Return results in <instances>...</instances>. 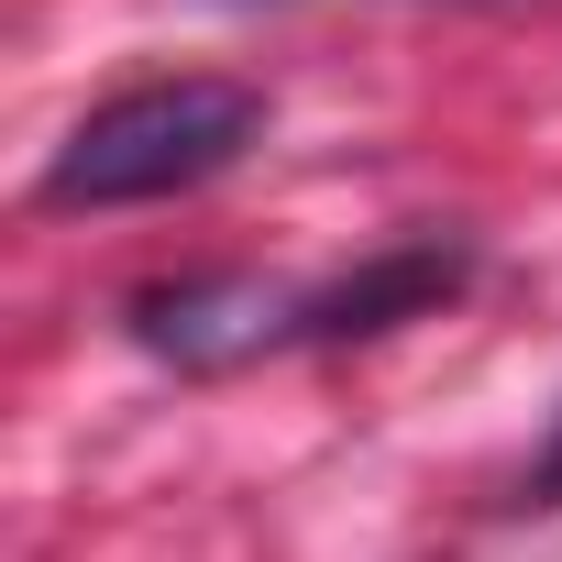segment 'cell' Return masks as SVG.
Wrapping results in <instances>:
<instances>
[{
  "mask_svg": "<svg viewBox=\"0 0 562 562\" xmlns=\"http://www.w3.org/2000/svg\"><path fill=\"white\" fill-rule=\"evenodd\" d=\"M133 331L188 364V375H232L276 342H299V288H265V276H188V288H155L133 310Z\"/></svg>",
  "mask_w": 562,
  "mask_h": 562,
  "instance_id": "7a4b0ae2",
  "label": "cell"
},
{
  "mask_svg": "<svg viewBox=\"0 0 562 562\" xmlns=\"http://www.w3.org/2000/svg\"><path fill=\"white\" fill-rule=\"evenodd\" d=\"M265 133V100L243 78H155V89H122L100 100L56 166H45V210H144V199H177V188H210L221 166H243Z\"/></svg>",
  "mask_w": 562,
  "mask_h": 562,
  "instance_id": "6da1fadb",
  "label": "cell"
},
{
  "mask_svg": "<svg viewBox=\"0 0 562 562\" xmlns=\"http://www.w3.org/2000/svg\"><path fill=\"white\" fill-rule=\"evenodd\" d=\"M529 507H562V441H551V452L529 463Z\"/></svg>",
  "mask_w": 562,
  "mask_h": 562,
  "instance_id": "277c9868",
  "label": "cell"
},
{
  "mask_svg": "<svg viewBox=\"0 0 562 562\" xmlns=\"http://www.w3.org/2000/svg\"><path fill=\"white\" fill-rule=\"evenodd\" d=\"M452 288H463V254H452V243H397V254H375L364 276L299 299V342H364V331H397V321L441 310Z\"/></svg>",
  "mask_w": 562,
  "mask_h": 562,
  "instance_id": "3957f363",
  "label": "cell"
}]
</instances>
